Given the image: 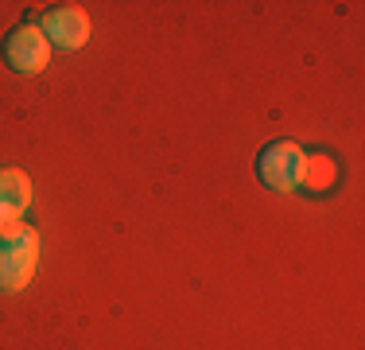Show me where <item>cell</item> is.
<instances>
[{"instance_id": "6da1fadb", "label": "cell", "mask_w": 365, "mask_h": 350, "mask_svg": "<svg viewBox=\"0 0 365 350\" xmlns=\"http://www.w3.org/2000/svg\"><path fill=\"white\" fill-rule=\"evenodd\" d=\"M257 179L268 191H295L307 183V152L292 140H272L257 156Z\"/></svg>"}, {"instance_id": "7a4b0ae2", "label": "cell", "mask_w": 365, "mask_h": 350, "mask_svg": "<svg viewBox=\"0 0 365 350\" xmlns=\"http://www.w3.org/2000/svg\"><path fill=\"white\" fill-rule=\"evenodd\" d=\"M39 269V238L36 230H24L16 238L0 241V292H20Z\"/></svg>"}, {"instance_id": "3957f363", "label": "cell", "mask_w": 365, "mask_h": 350, "mask_svg": "<svg viewBox=\"0 0 365 350\" xmlns=\"http://www.w3.org/2000/svg\"><path fill=\"white\" fill-rule=\"evenodd\" d=\"M4 63L16 70V74H39L43 66L51 63V43L47 35L39 31V24H20V28L8 31L4 39Z\"/></svg>"}, {"instance_id": "277c9868", "label": "cell", "mask_w": 365, "mask_h": 350, "mask_svg": "<svg viewBox=\"0 0 365 350\" xmlns=\"http://www.w3.org/2000/svg\"><path fill=\"white\" fill-rule=\"evenodd\" d=\"M39 31L47 35L51 47L63 51H78L86 39H90V16L78 4H51L39 20Z\"/></svg>"}, {"instance_id": "5b68a950", "label": "cell", "mask_w": 365, "mask_h": 350, "mask_svg": "<svg viewBox=\"0 0 365 350\" xmlns=\"http://www.w3.org/2000/svg\"><path fill=\"white\" fill-rule=\"evenodd\" d=\"M31 179L20 168H0V222L4 218H24V210L31 206Z\"/></svg>"}]
</instances>
